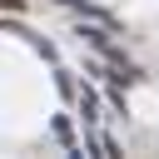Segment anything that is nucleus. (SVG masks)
<instances>
[{"label": "nucleus", "mask_w": 159, "mask_h": 159, "mask_svg": "<svg viewBox=\"0 0 159 159\" xmlns=\"http://www.w3.org/2000/svg\"><path fill=\"white\" fill-rule=\"evenodd\" d=\"M80 119H84V129H94V124H99V99H94L89 89L80 94Z\"/></svg>", "instance_id": "nucleus-1"}, {"label": "nucleus", "mask_w": 159, "mask_h": 159, "mask_svg": "<svg viewBox=\"0 0 159 159\" xmlns=\"http://www.w3.org/2000/svg\"><path fill=\"white\" fill-rule=\"evenodd\" d=\"M55 134H60V144H65L70 154H80V144H75V129H70V119H55Z\"/></svg>", "instance_id": "nucleus-2"}]
</instances>
